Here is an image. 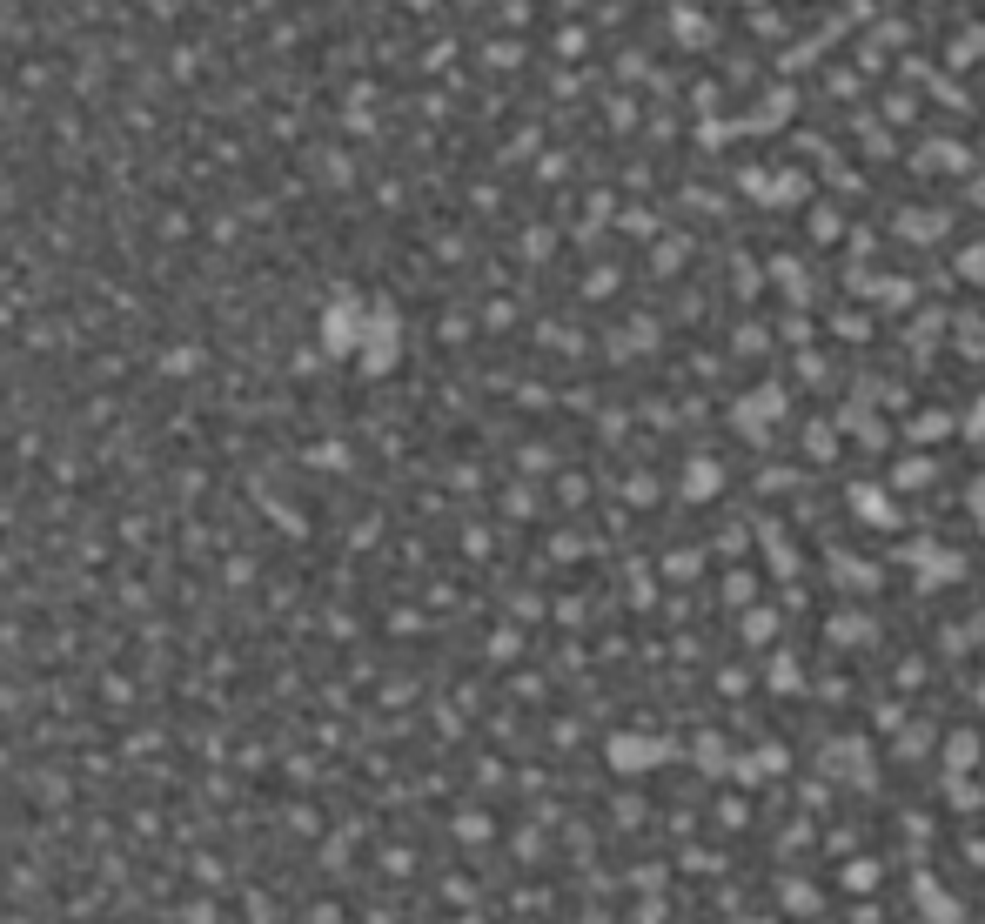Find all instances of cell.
Here are the masks:
<instances>
[{"label": "cell", "instance_id": "1", "mask_svg": "<svg viewBox=\"0 0 985 924\" xmlns=\"http://www.w3.org/2000/svg\"><path fill=\"white\" fill-rule=\"evenodd\" d=\"M878 858H851V871H845V891H878Z\"/></svg>", "mask_w": 985, "mask_h": 924}, {"label": "cell", "instance_id": "2", "mask_svg": "<svg viewBox=\"0 0 985 924\" xmlns=\"http://www.w3.org/2000/svg\"><path fill=\"white\" fill-rule=\"evenodd\" d=\"M717 824H724V831H738V824H744V804H738V797H724V804H717Z\"/></svg>", "mask_w": 985, "mask_h": 924}]
</instances>
